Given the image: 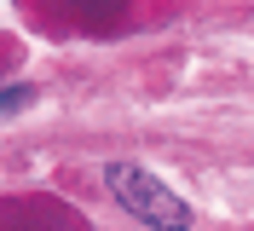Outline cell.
Listing matches in <instances>:
<instances>
[{"mask_svg": "<svg viewBox=\"0 0 254 231\" xmlns=\"http://www.w3.org/2000/svg\"><path fill=\"white\" fill-rule=\"evenodd\" d=\"M104 179H110L116 202H122L133 220H144L150 231H190V208L156 179V173L133 168V162H110V173H104Z\"/></svg>", "mask_w": 254, "mask_h": 231, "instance_id": "obj_1", "label": "cell"}]
</instances>
